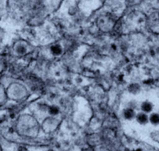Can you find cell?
I'll use <instances>...</instances> for the list:
<instances>
[{"label": "cell", "mask_w": 159, "mask_h": 151, "mask_svg": "<svg viewBox=\"0 0 159 151\" xmlns=\"http://www.w3.org/2000/svg\"><path fill=\"white\" fill-rule=\"evenodd\" d=\"M3 65H2V62L0 61V72H2V69H3Z\"/></svg>", "instance_id": "obj_10"}, {"label": "cell", "mask_w": 159, "mask_h": 151, "mask_svg": "<svg viewBox=\"0 0 159 151\" xmlns=\"http://www.w3.org/2000/svg\"><path fill=\"white\" fill-rule=\"evenodd\" d=\"M18 125L19 127H21V128L20 129V131H21L22 134H25L26 132V136H30V134H32V136L37 134L32 130L34 129L38 131L37 123L34 119L31 118L29 116L22 117L21 119H20V123Z\"/></svg>", "instance_id": "obj_1"}, {"label": "cell", "mask_w": 159, "mask_h": 151, "mask_svg": "<svg viewBox=\"0 0 159 151\" xmlns=\"http://www.w3.org/2000/svg\"><path fill=\"white\" fill-rule=\"evenodd\" d=\"M51 51H53V53L54 54H59L61 53V47L59 46H54L52 47H51Z\"/></svg>", "instance_id": "obj_8"}, {"label": "cell", "mask_w": 159, "mask_h": 151, "mask_svg": "<svg viewBox=\"0 0 159 151\" xmlns=\"http://www.w3.org/2000/svg\"><path fill=\"white\" fill-rule=\"evenodd\" d=\"M138 121L141 124H145L148 122V117L144 113H140L137 116Z\"/></svg>", "instance_id": "obj_4"}, {"label": "cell", "mask_w": 159, "mask_h": 151, "mask_svg": "<svg viewBox=\"0 0 159 151\" xmlns=\"http://www.w3.org/2000/svg\"><path fill=\"white\" fill-rule=\"evenodd\" d=\"M124 116L127 119H131L134 116V112L132 109H126L124 112Z\"/></svg>", "instance_id": "obj_6"}, {"label": "cell", "mask_w": 159, "mask_h": 151, "mask_svg": "<svg viewBox=\"0 0 159 151\" xmlns=\"http://www.w3.org/2000/svg\"><path fill=\"white\" fill-rule=\"evenodd\" d=\"M146 27L150 32L159 35V12H154L147 17Z\"/></svg>", "instance_id": "obj_3"}, {"label": "cell", "mask_w": 159, "mask_h": 151, "mask_svg": "<svg viewBox=\"0 0 159 151\" xmlns=\"http://www.w3.org/2000/svg\"><path fill=\"white\" fill-rule=\"evenodd\" d=\"M152 106L151 105L150 103L148 102H145L142 104V109L145 111V112H150V111L152 110Z\"/></svg>", "instance_id": "obj_5"}, {"label": "cell", "mask_w": 159, "mask_h": 151, "mask_svg": "<svg viewBox=\"0 0 159 151\" xmlns=\"http://www.w3.org/2000/svg\"><path fill=\"white\" fill-rule=\"evenodd\" d=\"M97 24L103 32H109L115 25V20L111 15H102L98 18Z\"/></svg>", "instance_id": "obj_2"}, {"label": "cell", "mask_w": 159, "mask_h": 151, "mask_svg": "<svg viewBox=\"0 0 159 151\" xmlns=\"http://www.w3.org/2000/svg\"><path fill=\"white\" fill-rule=\"evenodd\" d=\"M150 121L153 124H159V115L158 114H152L150 117Z\"/></svg>", "instance_id": "obj_7"}, {"label": "cell", "mask_w": 159, "mask_h": 151, "mask_svg": "<svg viewBox=\"0 0 159 151\" xmlns=\"http://www.w3.org/2000/svg\"><path fill=\"white\" fill-rule=\"evenodd\" d=\"M3 95H4V93H3V91L2 88V87L0 86V102H2L3 100Z\"/></svg>", "instance_id": "obj_9"}]
</instances>
